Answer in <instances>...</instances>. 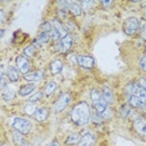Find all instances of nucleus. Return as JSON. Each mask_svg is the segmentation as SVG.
Wrapping results in <instances>:
<instances>
[{
  "mask_svg": "<svg viewBox=\"0 0 146 146\" xmlns=\"http://www.w3.org/2000/svg\"><path fill=\"white\" fill-rule=\"evenodd\" d=\"M71 119L78 126H85L91 119V110L88 102L82 101L74 106L71 110Z\"/></svg>",
  "mask_w": 146,
  "mask_h": 146,
  "instance_id": "f257e3e1",
  "label": "nucleus"
},
{
  "mask_svg": "<svg viewBox=\"0 0 146 146\" xmlns=\"http://www.w3.org/2000/svg\"><path fill=\"white\" fill-rule=\"evenodd\" d=\"M90 98H91V101H92V105H94V109L96 111V114L99 115H102L104 112L108 110V104L104 101L101 96V92L98 90V89H92L91 92H90Z\"/></svg>",
  "mask_w": 146,
  "mask_h": 146,
  "instance_id": "f03ea898",
  "label": "nucleus"
},
{
  "mask_svg": "<svg viewBox=\"0 0 146 146\" xmlns=\"http://www.w3.org/2000/svg\"><path fill=\"white\" fill-rule=\"evenodd\" d=\"M140 20L135 16H131V18H127L124 21V31L125 34L127 35H135L136 33H139L140 30Z\"/></svg>",
  "mask_w": 146,
  "mask_h": 146,
  "instance_id": "7ed1b4c3",
  "label": "nucleus"
},
{
  "mask_svg": "<svg viewBox=\"0 0 146 146\" xmlns=\"http://www.w3.org/2000/svg\"><path fill=\"white\" fill-rule=\"evenodd\" d=\"M13 126H14L15 131L20 132L23 135H26L29 134L31 130V124L28 119H24V117H14L13 120Z\"/></svg>",
  "mask_w": 146,
  "mask_h": 146,
  "instance_id": "20e7f679",
  "label": "nucleus"
},
{
  "mask_svg": "<svg viewBox=\"0 0 146 146\" xmlns=\"http://www.w3.org/2000/svg\"><path fill=\"white\" fill-rule=\"evenodd\" d=\"M70 101H71V95L69 94V92H64V94L60 95V98L54 102V105H52V111H54L55 114L62 112L66 108H68V105L70 104Z\"/></svg>",
  "mask_w": 146,
  "mask_h": 146,
  "instance_id": "39448f33",
  "label": "nucleus"
},
{
  "mask_svg": "<svg viewBox=\"0 0 146 146\" xmlns=\"http://www.w3.org/2000/svg\"><path fill=\"white\" fill-rule=\"evenodd\" d=\"M125 94L130 98V96H140L142 99H146L145 96V89H141L139 86V82L132 81L130 84L125 86Z\"/></svg>",
  "mask_w": 146,
  "mask_h": 146,
  "instance_id": "423d86ee",
  "label": "nucleus"
},
{
  "mask_svg": "<svg viewBox=\"0 0 146 146\" xmlns=\"http://www.w3.org/2000/svg\"><path fill=\"white\" fill-rule=\"evenodd\" d=\"M15 62H16V66H18V71L23 72L24 75L30 71V61H29V59L26 56L24 55L16 56Z\"/></svg>",
  "mask_w": 146,
  "mask_h": 146,
  "instance_id": "0eeeda50",
  "label": "nucleus"
},
{
  "mask_svg": "<svg viewBox=\"0 0 146 146\" xmlns=\"http://www.w3.org/2000/svg\"><path fill=\"white\" fill-rule=\"evenodd\" d=\"M71 46H72V38H71V35H65L64 38H61L60 40L58 41V50L60 51V52H64V54H66V52H69L70 51V49H71Z\"/></svg>",
  "mask_w": 146,
  "mask_h": 146,
  "instance_id": "6e6552de",
  "label": "nucleus"
},
{
  "mask_svg": "<svg viewBox=\"0 0 146 146\" xmlns=\"http://www.w3.org/2000/svg\"><path fill=\"white\" fill-rule=\"evenodd\" d=\"M76 62H78L80 66H82V68H85V69L94 68V64H95L94 59L89 55H78L76 56Z\"/></svg>",
  "mask_w": 146,
  "mask_h": 146,
  "instance_id": "1a4fd4ad",
  "label": "nucleus"
},
{
  "mask_svg": "<svg viewBox=\"0 0 146 146\" xmlns=\"http://www.w3.org/2000/svg\"><path fill=\"white\" fill-rule=\"evenodd\" d=\"M95 145V136L91 132H86L80 136V140L78 142V146H94Z\"/></svg>",
  "mask_w": 146,
  "mask_h": 146,
  "instance_id": "9d476101",
  "label": "nucleus"
},
{
  "mask_svg": "<svg viewBox=\"0 0 146 146\" xmlns=\"http://www.w3.org/2000/svg\"><path fill=\"white\" fill-rule=\"evenodd\" d=\"M129 105L132 106V108L145 110V99L140 98V96H130L129 98Z\"/></svg>",
  "mask_w": 146,
  "mask_h": 146,
  "instance_id": "9b49d317",
  "label": "nucleus"
},
{
  "mask_svg": "<svg viewBox=\"0 0 146 146\" xmlns=\"http://www.w3.org/2000/svg\"><path fill=\"white\" fill-rule=\"evenodd\" d=\"M101 92V96H102V99H104V101L106 102L108 105H110V104H112L115 100H114V94H112V91H111V89L109 88V86H104L102 88V91H100Z\"/></svg>",
  "mask_w": 146,
  "mask_h": 146,
  "instance_id": "f8f14e48",
  "label": "nucleus"
},
{
  "mask_svg": "<svg viewBox=\"0 0 146 146\" xmlns=\"http://www.w3.org/2000/svg\"><path fill=\"white\" fill-rule=\"evenodd\" d=\"M33 116H34V119L36 121H44L48 119V116H49V111H48V109L46 108H39V109H36L35 112L33 114Z\"/></svg>",
  "mask_w": 146,
  "mask_h": 146,
  "instance_id": "ddd939ff",
  "label": "nucleus"
},
{
  "mask_svg": "<svg viewBox=\"0 0 146 146\" xmlns=\"http://www.w3.org/2000/svg\"><path fill=\"white\" fill-rule=\"evenodd\" d=\"M68 9H69V11H70L74 16H80L82 14L80 3H78V1H70V4H69V8Z\"/></svg>",
  "mask_w": 146,
  "mask_h": 146,
  "instance_id": "4468645a",
  "label": "nucleus"
},
{
  "mask_svg": "<svg viewBox=\"0 0 146 146\" xmlns=\"http://www.w3.org/2000/svg\"><path fill=\"white\" fill-rule=\"evenodd\" d=\"M134 127L140 135H145V127L146 126H145V117L144 116H141V117H139L137 120H135Z\"/></svg>",
  "mask_w": 146,
  "mask_h": 146,
  "instance_id": "2eb2a0df",
  "label": "nucleus"
},
{
  "mask_svg": "<svg viewBox=\"0 0 146 146\" xmlns=\"http://www.w3.org/2000/svg\"><path fill=\"white\" fill-rule=\"evenodd\" d=\"M51 25H54V30L58 33L60 38H64L65 35H68V33H66L64 25L61 24V21H59V20H52V21H51Z\"/></svg>",
  "mask_w": 146,
  "mask_h": 146,
  "instance_id": "dca6fc26",
  "label": "nucleus"
},
{
  "mask_svg": "<svg viewBox=\"0 0 146 146\" xmlns=\"http://www.w3.org/2000/svg\"><path fill=\"white\" fill-rule=\"evenodd\" d=\"M24 79L26 81H40L42 79V71H34V72H28L24 75Z\"/></svg>",
  "mask_w": 146,
  "mask_h": 146,
  "instance_id": "f3484780",
  "label": "nucleus"
},
{
  "mask_svg": "<svg viewBox=\"0 0 146 146\" xmlns=\"http://www.w3.org/2000/svg\"><path fill=\"white\" fill-rule=\"evenodd\" d=\"M50 41V34H46V33H40V34L38 35V38H36V41H35V46L36 45H45L48 44V42Z\"/></svg>",
  "mask_w": 146,
  "mask_h": 146,
  "instance_id": "a211bd4d",
  "label": "nucleus"
},
{
  "mask_svg": "<svg viewBox=\"0 0 146 146\" xmlns=\"http://www.w3.org/2000/svg\"><path fill=\"white\" fill-rule=\"evenodd\" d=\"M8 80H10L13 82H16V81H19V71H18V69H15V68H13V66H9L8 68Z\"/></svg>",
  "mask_w": 146,
  "mask_h": 146,
  "instance_id": "6ab92c4d",
  "label": "nucleus"
},
{
  "mask_svg": "<svg viewBox=\"0 0 146 146\" xmlns=\"http://www.w3.org/2000/svg\"><path fill=\"white\" fill-rule=\"evenodd\" d=\"M50 69H51V72L54 75L59 74V72H61V70H62V62L60 60H54L50 65Z\"/></svg>",
  "mask_w": 146,
  "mask_h": 146,
  "instance_id": "aec40b11",
  "label": "nucleus"
},
{
  "mask_svg": "<svg viewBox=\"0 0 146 146\" xmlns=\"http://www.w3.org/2000/svg\"><path fill=\"white\" fill-rule=\"evenodd\" d=\"M35 90V86L34 85H24V86H21L20 88V90H19V95H21V96H28V95H30L33 91Z\"/></svg>",
  "mask_w": 146,
  "mask_h": 146,
  "instance_id": "412c9836",
  "label": "nucleus"
},
{
  "mask_svg": "<svg viewBox=\"0 0 146 146\" xmlns=\"http://www.w3.org/2000/svg\"><path fill=\"white\" fill-rule=\"evenodd\" d=\"M14 98H15V91L10 88H6L4 92H3V99H4L5 101H11Z\"/></svg>",
  "mask_w": 146,
  "mask_h": 146,
  "instance_id": "4be33fe9",
  "label": "nucleus"
},
{
  "mask_svg": "<svg viewBox=\"0 0 146 146\" xmlns=\"http://www.w3.org/2000/svg\"><path fill=\"white\" fill-rule=\"evenodd\" d=\"M13 137H14V142L18 146H21L25 144V140H24V135L20 134V132L18 131H14L13 132Z\"/></svg>",
  "mask_w": 146,
  "mask_h": 146,
  "instance_id": "5701e85b",
  "label": "nucleus"
},
{
  "mask_svg": "<svg viewBox=\"0 0 146 146\" xmlns=\"http://www.w3.org/2000/svg\"><path fill=\"white\" fill-rule=\"evenodd\" d=\"M79 140H80V135L79 134H71L69 136L68 139H66V145H78Z\"/></svg>",
  "mask_w": 146,
  "mask_h": 146,
  "instance_id": "b1692460",
  "label": "nucleus"
},
{
  "mask_svg": "<svg viewBox=\"0 0 146 146\" xmlns=\"http://www.w3.org/2000/svg\"><path fill=\"white\" fill-rule=\"evenodd\" d=\"M55 89H56V84L55 82H48V84L45 85V89H44V94L46 95V96H50L52 92L55 91Z\"/></svg>",
  "mask_w": 146,
  "mask_h": 146,
  "instance_id": "393cba45",
  "label": "nucleus"
},
{
  "mask_svg": "<svg viewBox=\"0 0 146 146\" xmlns=\"http://www.w3.org/2000/svg\"><path fill=\"white\" fill-rule=\"evenodd\" d=\"M35 50H36V46H35V45H29V46H26V48L24 49V56H26L28 59L31 58V56H34Z\"/></svg>",
  "mask_w": 146,
  "mask_h": 146,
  "instance_id": "a878e982",
  "label": "nucleus"
},
{
  "mask_svg": "<svg viewBox=\"0 0 146 146\" xmlns=\"http://www.w3.org/2000/svg\"><path fill=\"white\" fill-rule=\"evenodd\" d=\"M130 114H131L130 105H127V104L122 105V106H121V109H120V115L122 116V117H127V116L130 115Z\"/></svg>",
  "mask_w": 146,
  "mask_h": 146,
  "instance_id": "bb28decb",
  "label": "nucleus"
},
{
  "mask_svg": "<svg viewBox=\"0 0 146 146\" xmlns=\"http://www.w3.org/2000/svg\"><path fill=\"white\" fill-rule=\"evenodd\" d=\"M51 30H52V25H51V23H49V21L44 23V24L40 26V33H46V34H50Z\"/></svg>",
  "mask_w": 146,
  "mask_h": 146,
  "instance_id": "cd10ccee",
  "label": "nucleus"
},
{
  "mask_svg": "<svg viewBox=\"0 0 146 146\" xmlns=\"http://www.w3.org/2000/svg\"><path fill=\"white\" fill-rule=\"evenodd\" d=\"M64 28H65V30H66V33L68 31H75L76 29V25H75V23L74 21H71V20H68L66 21V24L64 25Z\"/></svg>",
  "mask_w": 146,
  "mask_h": 146,
  "instance_id": "c85d7f7f",
  "label": "nucleus"
},
{
  "mask_svg": "<svg viewBox=\"0 0 146 146\" xmlns=\"http://www.w3.org/2000/svg\"><path fill=\"white\" fill-rule=\"evenodd\" d=\"M94 5V1H81L80 3V6H81V10H85V11H89L91 9V6Z\"/></svg>",
  "mask_w": 146,
  "mask_h": 146,
  "instance_id": "c756f323",
  "label": "nucleus"
},
{
  "mask_svg": "<svg viewBox=\"0 0 146 146\" xmlns=\"http://www.w3.org/2000/svg\"><path fill=\"white\" fill-rule=\"evenodd\" d=\"M41 98H42V92L38 91V92H35L34 95H31L30 98H29V101H30V102H35V101L41 100Z\"/></svg>",
  "mask_w": 146,
  "mask_h": 146,
  "instance_id": "7c9ffc66",
  "label": "nucleus"
},
{
  "mask_svg": "<svg viewBox=\"0 0 146 146\" xmlns=\"http://www.w3.org/2000/svg\"><path fill=\"white\" fill-rule=\"evenodd\" d=\"M35 110H36V109L34 108V106H33V104H26V105L24 106V111H25L28 115H33V114L35 112Z\"/></svg>",
  "mask_w": 146,
  "mask_h": 146,
  "instance_id": "2f4dec72",
  "label": "nucleus"
},
{
  "mask_svg": "<svg viewBox=\"0 0 146 146\" xmlns=\"http://www.w3.org/2000/svg\"><path fill=\"white\" fill-rule=\"evenodd\" d=\"M8 82H9V80H8V78H6V76H3L1 79H0V88L1 89H5L8 88Z\"/></svg>",
  "mask_w": 146,
  "mask_h": 146,
  "instance_id": "473e14b6",
  "label": "nucleus"
},
{
  "mask_svg": "<svg viewBox=\"0 0 146 146\" xmlns=\"http://www.w3.org/2000/svg\"><path fill=\"white\" fill-rule=\"evenodd\" d=\"M92 119H94L95 124H99V122H101V116L99 115V114H95L94 116H92Z\"/></svg>",
  "mask_w": 146,
  "mask_h": 146,
  "instance_id": "72a5a7b5",
  "label": "nucleus"
},
{
  "mask_svg": "<svg viewBox=\"0 0 146 146\" xmlns=\"http://www.w3.org/2000/svg\"><path fill=\"white\" fill-rule=\"evenodd\" d=\"M140 66H141V69L142 70H146V66H145V54L142 55V58H141V60H140Z\"/></svg>",
  "mask_w": 146,
  "mask_h": 146,
  "instance_id": "f704fd0d",
  "label": "nucleus"
},
{
  "mask_svg": "<svg viewBox=\"0 0 146 146\" xmlns=\"http://www.w3.org/2000/svg\"><path fill=\"white\" fill-rule=\"evenodd\" d=\"M3 21H4V11L0 9V24H1Z\"/></svg>",
  "mask_w": 146,
  "mask_h": 146,
  "instance_id": "c9c22d12",
  "label": "nucleus"
},
{
  "mask_svg": "<svg viewBox=\"0 0 146 146\" xmlns=\"http://www.w3.org/2000/svg\"><path fill=\"white\" fill-rule=\"evenodd\" d=\"M3 72H4V65L0 64V79L3 78Z\"/></svg>",
  "mask_w": 146,
  "mask_h": 146,
  "instance_id": "e433bc0d",
  "label": "nucleus"
},
{
  "mask_svg": "<svg viewBox=\"0 0 146 146\" xmlns=\"http://www.w3.org/2000/svg\"><path fill=\"white\" fill-rule=\"evenodd\" d=\"M101 4L104 6H110V5H112V1H101Z\"/></svg>",
  "mask_w": 146,
  "mask_h": 146,
  "instance_id": "4c0bfd02",
  "label": "nucleus"
},
{
  "mask_svg": "<svg viewBox=\"0 0 146 146\" xmlns=\"http://www.w3.org/2000/svg\"><path fill=\"white\" fill-rule=\"evenodd\" d=\"M49 146H60V145H59L58 141H52L51 144H49Z\"/></svg>",
  "mask_w": 146,
  "mask_h": 146,
  "instance_id": "58836bf2",
  "label": "nucleus"
},
{
  "mask_svg": "<svg viewBox=\"0 0 146 146\" xmlns=\"http://www.w3.org/2000/svg\"><path fill=\"white\" fill-rule=\"evenodd\" d=\"M3 34H4V31H3V30H0V39H1V36H3Z\"/></svg>",
  "mask_w": 146,
  "mask_h": 146,
  "instance_id": "ea45409f",
  "label": "nucleus"
},
{
  "mask_svg": "<svg viewBox=\"0 0 146 146\" xmlns=\"http://www.w3.org/2000/svg\"><path fill=\"white\" fill-rule=\"evenodd\" d=\"M1 146H9V145H8V144H3Z\"/></svg>",
  "mask_w": 146,
  "mask_h": 146,
  "instance_id": "a19ab883",
  "label": "nucleus"
}]
</instances>
